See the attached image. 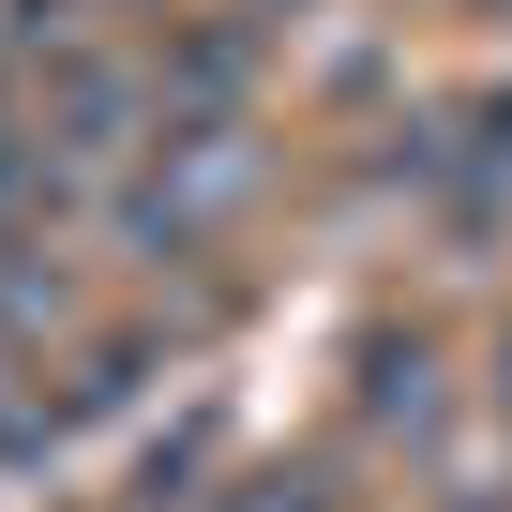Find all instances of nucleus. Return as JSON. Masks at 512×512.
Wrapping results in <instances>:
<instances>
[{"label":"nucleus","instance_id":"1","mask_svg":"<svg viewBox=\"0 0 512 512\" xmlns=\"http://www.w3.org/2000/svg\"><path fill=\"white\" fill-rule=\"evenodd\" d=\"M241 196H256V121H151L136 181L106 196V241L136 256V272H196Z\"/></svg>","mask_w":512,"mask_h":512},{"label":"nucleus","instance_id":"2","mask_svg":"<svg viewBox=\"0 0 512 512\" xmlns=\"http://www.w3.org/2000/svg\"><path fill=\"white\" fill-rule=\"evenodd\" d=\"M347 407H362L392 452H437V437H452V362H437V332H362V347H347Z\"/></svg>","mask_w":512,"mask_h":512},{"label":"nucleus","instance_id":"3","mask_svg":"<svg viewBox=\"0 0 512 512\" xmlns=\"http://www.w3.org/2000/svg\"><path fill=\"white\" fill-rule=\"evenodd\" d=\"M151 91H166V121H241L256 106V16H166Z\"/></svg>","mask_w":512,"mask_h":512},{"label":"nucleus","instance_id":"4","mask_svg":"<svg viewBox=\"0 0 512 512\" xmlns=\"http://www.w3.org/2000/svg\"><path fill=\"white\" fill-rule=\"evenodd\" d=\"M211 512H347V497H332L317 467H241V482H226Z\"/></svg>","mask_w":512,"mask_h":512},{"label":"nucleus","instance_id":"5","mask_svg":"<svg viewBox=\"0 0 512 512\" xmlns=\"http://www.w3.org/2000/svg\"><path fill=\"white\" fill-rule=\"evenodd\" d=\"M497 437H512V332H497Z\"/></svg>","mask_w":512,"mask_h":512},{"label":"nucleus","instance_id":"6","mask_svg":"<svg viewBox=\"0 0 512 512\" xmlns=\"http://www.w3.org/2000/svg\"><path fill=\"white\" fill-rule=\"evenodd\" d=\"M16 106H31V91H16V46H0V121H16Z\"/></svg>","mask_w":512,"mask_h":512}]
</instances>
